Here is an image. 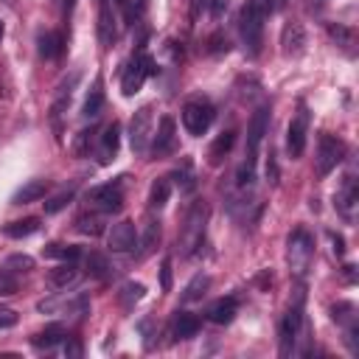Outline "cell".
<instances>
[{
  "label": "cell",
  "instance_id": "obj_1",
  "mask_svg": "<svg viewBox=\"0 0 359 359\" xmlns=\"http://www.w3.org/2000/svg\"><path fill=\"white\" fill-rule=\"evenodd\" d=\"M205 222H208V205L205 202H194L188 216H185L182 233H180V252L182 255H194L202 247V241H205Z\"/></svg>",
  "mask_w": 359,
  "mask_h": 359
},
{
  "label": "cell",
  "instance_id": "obj_2",
  "mask_svg": "<svg viewBox=\"0 0 359 359\" xmlns=\"http://www.w3.org/2000/svg\"><path fill=\"white\" fill-rule=\"evenodd\" d=\"M154 73H157V67H154V59H151V56H146V53L132 56L129 65L123 67V76H121V90H123V95L129 98V95L140 93L143 81H146L149 76H154Z\"/></svg>",
  "mask_w": 359,
  "mask_h": 359
},
{
  "label": "cell",
  "instance_id": "obj_3",
  "mask_svg": "<svg viewBox=\"0 0 359 359\" xmlns=\"http://www.w3.org/2000/svg\"><path fill=\"white\" fill-rule=\"evenodd\" d=\"M213 115H216V112H213V104H210V101H205V98H191V101H185V107H182V126H185L188 135L199 137V135H205V132L210 129Z\"/></svg>",
  "mask_w": 359,
  "mask_h": 359
},
{
  "label": "cell",
  "instance_id": "obj_4",
  "mask_svg": "<svg viewBox=\"0 0 359 359\" xmlns=\"http://www.w3.org/2000/svg\"><path fill=\"white\" fill-rule=\"evenodd\" d=\"M345 157V143L334 135H320L317 140V157H314V171L317 177H328Z\"/></svg>",
  "mask_w": 359,
  "mask_h": 359
},
{
  "label": "cell",
  "instance_id": "obj_5",
  "mask_svg": "<svg viewBox=\"0 0 359 359\" xmlns=\"http://www.w3.org/2000/svg\"><path fill=\"white\" fill-rule=\"evenodd\" d=\"M151 135H154V115H151V107H140L135 115H132V123H129V146L135 154H146L149 151V143H151Z\"/></svg>",
  "mask_w": 359,
  "mask_h": 359
},
{
  "label": "cell",
  "instance_id": "obj_6",
  "mask_svg": "<svg viewBox=\"0 0 359 359\" xmlns=\"http://www.w3.org/2000/svg\"><path fill=\"white\" fill-rule=\"evenodd\" d=\"M87 208L98 210V213H118L123 208V191L118 182H107V185H95L87 191Z\"/></svg>",
  "mask_w": 359,
  "mask_h": 359
},
{
  "label": "cell",
  "instance_id": "obj_7",
  "mask_svg": "<svg viewBox=\"0 0 359 359\" xmlns=\"http://www.w3.org/2000/svg\"><path fill=\"white\" fill-rule=\"evenodd\" d=\"M286 247H289L286 255H289L292 269H294L297 275H303V272L309 269V264H311V255H314V241H311V236H309L303 227H297V230L289 236Z\"/></svg>",
  "mask_w": 359,
  "mask_h": 359
},
{
  "label": "cell",
  "instance_id": "obj_8",
  "mask_svg": "<svg viewBox=\"0 0 359 359\" xmlns=\"http://www.w3.org/2000/svg\"><path fill=\"white\" fill-rule=\"evenodd\" d=\"M264 20L255 8L244 6L241 8V17H238V31H241V39L244 45L250 48V53H258L261 50V42H264Z\"/></svg>",
  "mask_w": 359,
  "mask_h": 359
},
{
  "label": "cell",
  "instance_id": "obj_9",
  "mask_svg": "<svg viewBox=\"0 0 359 359\" xmlns=\"http://www.w3.org/2000/svg\"><path fill=\"white\" fill-rule=\"evenodd\" d=\"M309 109L306 107H300L294 115H292V121H289V126H286V151H289V157H300L303 151H306V140H309Z\"/></svg>",
  "mask_w": 359,
  "mask_h": 359
},
{
  "label": "cell",
  "instance_id": "obj_10",
  "mask_svg": "<svg viewBox=\"0 0 359 359\" xmlns=\"http://www.w3.org/2000/svg\"><path fill=\"white\" fill-rule=\"evenodd\" d=\"M300 325H303V303L297 300L294 306H289V311L280 320L278 337H280V356H289L294 351V342L300 337Z\"/></svg>",
  "mask_w": 359,
  "mask_h": 359
},
{
  "label": "cell",
  "instance_id": "obj_11",
  "mask_svg": "<svg viewBox=\"0 0 359 359\" xmlns=\"http://www.w3.org/2000/svg\"><path fill=\"white\" fill-rule=\"evenodd\" d=\"M149 146H151L154 157H165V154L174 151V146H177V123H174L171 115H163V118H160L157 132L151 135V143H149Z\"/></svg>",
  "mask_w": 359,
  "mask_h": 359
},
{
  "label": "cell",
  "instance_id": "obj_12",
  "mask_svg": "<svg viewBox=\"0 0 359 359\" xmlns=\"http://www.w3.org/2000/svg\"><path fill=\"white\" fill-rule=\"evenodd\" d=\"M107 247L112 250V252H132L135 247H137V233H135V224L132 222H118V224H112L109 227V233H107Z\"/></svg>",
  "mask_w": 359,
  "mask_h": 359
},
{
  "label": "cell",
  "instance_id": "obj_13",
  "mask_svg": "<svg viewBox=\"0 0 359 359\" xmlns=\"http://www.w3.org/2000/svg\"><path fill=\"white\" fill-rule=\"evenodd\" d=\"M118 146H121V126L112 121L101 132V137H98V163L101 165H109L115 160V154H118Z\"/></svg>",
  "mask_w": 359,
  "mask_h": 359
},
{
  "label": "cell",
  "instance_id": "obj_14",
  "mask_svg": "<svg viewBox=\"0 0 359 359\" xmlns=\"http://www.w3.org/2000/svg\"><path fill=\"white\" fill-rule=\"evenodd\" d=\"M48 188H50V180H42V177L28 180L25 185H20V188L14 191L11 205H28V202H39V199L48 194Z\"/></svg>",
  "mask_w": 359,
  "mask_h": 359
},
{
  "label": "cell",
  "instance_id": "obj_15",
  "mask_svg": "<svg viewBox=\"0 0 359 359\" xmlns=\"http://www.w3.org/2000/svg\"><path fill=\"white\" fill-rule=\"evenodd\" d=\"M356 205H359V191H356V180L353 177H345L339 194H337V210L351 222L353 213H356Z\"/></svg>",
  "mask_w": 359,
  "mask_h": 359
},
{
  "label": "cell",
  "instance_id": "obj_16",
  "mask_svg": "<svg viewBox=\"0 0 359 359\" xmlns=\"http://www.w3.org/2000/svg\"><path fill=\"white\" fill-rule=\"evenodd\" d=\"M205 314H208L210 323L227 325V323H233V317L238 314V300H236V297H219V300H213V303L208 306Z\"/></svg>",
  "mask_w": 359,
  "mask_h": 359
},
{
  "label": "cell",
  "instance_id": "obj_17",
  "mask_svg": "<svg viewBox=\"0 0 359 359\" xmlns=\"http://www.w3.org/2000/svg\"><path fill=\"white\" fill-rule=\"evenodd\" d=\"M79 278H81V272L73 266V261H65V264L53 266V269L45 275V283H48L50 289H67V286H73Z\"/></svg>",
  "mask_w": 359,
  "mask_h": 359
},
{
  "label": "cell",
  "instance_id": "obj_18",
  "mask_svg": "<svg viewBox=\"0 0 359 359\" xmlns=\"http://www.w3.org/2000/svg\"><path fill=\"white\" fill-rule=\"evenodd\" d=\"M118 31H115V14H112V6L104 0L101 3V11H98V42L104 48H109L115 42Z\"/></svg>",
  "mask_w": 359,
  "mask_h": 359
},
{
  "label": "cell",
  "instance_id": "obj_19",
  "mask_svg": "<svg viewBox=\"0 0 359 359\" xmlns=\"http://www.w3.org/2000/svg\"><path fill=\"white\" fill-rule=\"evenodd\" d=\"M280 45H283V53H286V56H297V53L303 50V45H306V31H303V25H300V22H289V25L283 28V34H280Z\"/></svg>",
  "mask_w": 359,
  "mask_h": 359
},
{
  "label": "cell",
  "instance_id": "obj_20",
  "mask_svg": "<svg viewBox=\"0 0 359 359\" xmlns=\"http://www.w3.org/2000/svg\"><path fill=\"white\" fill-rule=\"evenodd\" d=\"M65 50V36L59 31H45L39 34V56L42 59H59Z\"/></svg>",
  "mask_w": 359,
  "mask_h": 359
},
{
  "label": "cell",
  "instance_id": "obj_21",
  "mask_svg": "<svg viewBox=\"0 0 359 359\" xmlns=\"http://www.w3.org/2000/svg\"><path fill=\"white\" fill-rule=\"evenodd\" d=\"M101 109H104V81L95 79L93 87H90V93H87V98H84V109L81 112H84L87 121H93V118L101 115Z\"/></svg>",
  "mask_w": 359,
  "mask_h": 359
},
{
  "label": "cell",
  "instance_id": "obj_22",
  "mask_svg": "<svg viewBox=\"0 0 359 359\" xmlns=\"http://www.w3.org/2000/svg\"><path fill=\"white\" fill-rule=\"evenodd\" d=\"M199 325H202V320H199L196 314L177 311V317H174V337H177V339H191V337H196Z\"/></svg>",
  "mask_w": 359,
  "mask_h": 359
},
{
  "label": "cell",
  "instance_id": "obj_23",
  "mask_svg": "<svg viewBox=\"0 0 359 359\" xmlns=\"http://www.w3.org/2000/svg\"><path fill=\"white\" fill-rule=\"evenodd\" d=\"M233 143H236V129H227V132H222L216 140H213V146H210V151H208V157H210V163L213 165H219L227 154H230V149H233Z\"/></svg>",
  "mask_w": 359,
  "mask_h": 359
},
{
  "label": "cell",
  "instance_id": "obj_24",
  "mask_svg": "<svg viewBox=\"0 0 359 359\" xmlns=\"http://www.w3.org/2000/svg\"><path fill=\"white\" fill-rule=\"evenodd\" d=\"M76 230L84 233V236H101L104 233V213L98 210H87L76 219Z\"/></svg>",
  "mask_w": 359,
  "mask_h": 359
},
{
  "label": "cell",
  "instance_id": "obj_25",
  "mask_svg": "<svg viewBox=\"0 0 359 359\" xmlns=\"http://www.w3.org/2000/svg\"><path fill=\"white\" fill-rule=\"evenodd\" d=\"M36 230H39V219L28 216V219H20V222L6 224V227H3V236H6V238H28V236H34Z\"/></svg>",
  "mask_w": 359,
  "mask_h": 359
},
{
  "label": "cell",
  "instance_id": "obj_26",
  "mask_svg": "<svg viewBox=\"0 0 359 359\" xmlns=\"http://www.w3.org/2000/svg\"><path fill=\"white\" fill-rule=\"evenodd\" d=\"M65 337H67V331H65L59 323H50V325H45L39 334H34V345H36V348H53V345H59Z\"/></svg>",
  "mask_w": 359,
  "mask_h": 359
},
{
  "label": "cell",
  "instance_id": "obj_27",
  "mask_svg": "<svg viewBox=\"0 0 359 359\" xmlns=\"http://www.w3.org/2000/svg\"><path fill=\"white\" fill-rule=\"evenodd\" d=\"M168 196H171V182H168L165 177L154 180V182H151V188H149V208H151V210L165 208Z\"/></svg>",
  "mask_w": 359,
  "mask_h": 359
},
{
  "label": "cell",
  "instance_id": "obj_28",
  "mask_svg": "<svg viewBox=\"0 0 359 359\" xmlns=\"http://www.w3.org/2000/svg\"><path fill=\"white\" fill-rule=\"evenodd\" d=\"M143 294H146V286H143V283L129 280V283H123V286H121L118 300H121V306H123V309H135V303H137V300H143Z\"/></svg>",
  "mask_w": 359,
  "mask_h": 359
},
{
  "label": "cell",
  "instance_id": "obj_29",
  "mask_svg": "<svg viewBox=\"0 0 359 359\" xmlns=\"http://www.w3.org/2000/svg\"><path fill=\"white\" fill-rule=\"evenodd\" d=\"M157 241H160V222H146V227H143V236H140V241H137V247H140V255H149L154 247H157Z\"/></svg>",
  "mask_w": 359,
  "mask_h": 359
},
{
  "label": "cell",
  "instance_id": "obj_30",
  "mask_svg": "<svg viewBox=\"0 0 359 359\" xmlns=\"http://www.w3.org/2000/svg\"><path fill=\"white\" fill-rule=\"evenodd\" d=\"M87 272H90L93 278H98V280H107L109 272H112V266H109V261H107L104 255L90 252V255H87Z\"/></svg>",
  "mask_w": 359,
  "mask_h": 359
},
{
  "label": "cell",
  "instance_id": "obj_31",
  "mask_svg": "<svg viewBox=\"0 0 359 359\" xmlns=\"http://www.w3.org/2000/svg\"><path fill=\"white\" fill-rule=\"evenodd\" d=\"M45 255L48 258H62V261H76V258H81V250L73 247V244H48Z\"/></svg>",
  "mask_w": 359,
  "mask_h": 359
},
{
  "label": "cell",
  "instance_id": "obj_32",
  "mask_svg": "<svg viewBox=\"0 0 359 359\" xmlns=\"http://www.w3.org/2000/svg\"><path fill=\"white\" fill-rule=\"evenodd\" d=\"M210 286V278L208 275H194V280L185 286V294H182V300L185 303H191V300H199L202 294H205V289Z\"/></svg>",
  "mask_w": 359,
  "mask_h": 359
},
{
  "label": "cell",
  "instance_id": "obj_33",
  "mask_svg": "<svg viewBox=\"0 0 359 359\" xmlns=\"http://www.w3.org/2000/svg\"><path fill=\"white\" fill-rule=\"evenodd\" d=\"M73 196H76V188H67V191H59L56 196H50L48 202H45V213H59V210H65L70 202H73Z\"/></svg>",
  "mask_w": 359,
  "mask_h": 359
},
{
  "label": "cell",
  "instance_id": "obj_34",
  "mask_svg": "<svg viewBox=\"0 0 359 359\" xmlns=\"http://www.w3.org/2000/svg\"><path fill=\"white\" fill-rule=\"evenodd\" d=\"M3 269H8V272H31L34 269V258L31 255H8Z\"/></svg>",
  "mask_w": 359,
  "mask_h": 359
},
{
  "label": "cell",
  "instance_id": "obj_35",
  "mask_svg": "<svg viewBox=\"0 0 359 359\" xmlns=\"http://www.w3.org/2000/svg\"><path fill=\"white\" fill-rule=\"evenodd\" d=\"M283 3H286V0H247V6H250V8H255L261 17L275 14L278 8H283Z\"/></svg>",
  "mask_w": 359,
  "mask_h": 359
},
{
  "label": "cell",
  "instance_id": "obj_36",
  "mask_svg": "<svg viewBox=\"0 0 359 359\" xmlns=\"http://www.w3.org/2000/svg\"><path fill=\"white\" fill-rule=\"evenodd\" d=\"M90 146H93V129L79 132V135H76V143H73V151H76L79 157H84V154H90Z\"/></svg>",
  "mask_w": 359,
  "mask_h": 359
},
{
  "label": "cell",
  "instance_id": "obj_37",
  "mask_svg": "<svg viewBox=\"0 0 359 359\" xmlns=\"http://www.w3.org/2000/svg\"><path fill=\"white\" fill-rule=\"evenodd\" d=\"M331 311H334V320H339V323H353V320H356L353 303H337Z\"/></svg>",
  "mask_w": 359,
  "mask_h": 359
},
{
  "label": "cell",
  "instance_id": "obj_38",
  "mask_svg": "<svg viewBox=\"0 0 359 359\" xmlns=\"http://www.w3.org/2000/svg\"><path fill=\"white\" fill-rule=\"evenodd\" d=\"M14 292H17L14 275H11L8 269H0V297H8V294H14Z\"/></svg>",
  "mask_w": 359,
  "mask_h": 359
},
{
  "label": "cell",
  "instance_id": "obj_39",
  "mask_svg": "<svg viewBox=\"0 0 359 359\" xmlns=\"http://www.w3.org/2000/svg\"><path fill=\"white\" fill-rule=\"evenodd\" d=\"M160 289L171 292V258H163L160 264Z\"/></svg>",
  "mask_w": 359,
  "mask_h": 359
},
{
  "label": "cell",
  "instance_id": "obj_40",
  "mask_svg": "<svg viewBox=\"0 0 359 359\" xmlns=\"http://www.w3.org/2000/svg\"><path fill=\"white\" fill-rule=\"evenodd\" d=\"M17 311H11V309H0V331H6V328H14L17 325Z\"/></svg>",
  "mask_w": 359,
  "mask_h": 359
},
{
  "label": "cell",
  "instance_id": "obj_41",
  "mask_svg": "<svg viewBox=\"0 0 359 359\" xmlns=\"http://www.w3.org/2000/svg\"><path fill=\"white\" fill-rule=\"evenodd\" d=\"M210 6V0H191V8H188V17L196 22L199 17H202V11Z\"/></svg>",
  "mask_w": 359,
  "mask_h": 359
},
{
  "label": "cell",
  "instance_id": "obj_42",
  "mask_svg": "<svg viewBox=\"0 0 359 359\" xmlns=\"http://www.w3.org/2000/svg\"><path fill=\"white\" fill-rule=\"evenodd\" d=\"M264 171H266V180L275 185V182H278V163H275V154H272V151H269V157H266V168H264Z\"/></svg>",
  "mask_w": 359,
  "mask_h": 359
},
{
  "label": "cell",
  "instance_id": "obj_43",
  "mask_svg": "<svg viewBox=\"0 0 359 359\" xmlns=\"http://www.w3.org/2000/svg\"><path fill=\"white\" fill-rule=\"evenodd\" d=\"M65 356H73V359H79V356H81V342H76V339H67V342H65Z\"/></svg>",
  "mask_w": 359,
  "mask_h": 359
},
{
  "label": "cell",
  "instance_id": "obj_44",
  "mask_svg": "<svg viewBox=\"0 0 359 359\" xmlns=\"http://www.w3.org/2000/svg\"><path fill=\"white\" fill-rule=\"evenodd\" d=\"M224 8H227V0H210V14H213V20H222Z\"/></svg>",
  "mask_w": 359,
  "mask_h": 359
},
{
  "label": "cell",
  "instance_id": "obj_45",
  "mask_svg": "<svg viewBox=\"0 0 359 359\" xmlns=\"http://www.w3.org/2000/svg\"><path fill=\"white\" fill-rule=\"evenodd\" d=\"M210 42H213V48H210V50H216V53H219V50H227V39H222L219 34H216Z\"/></svg>",
  "mask_w": 359,
  "mask_h": 359
},
{
  "label": "cell",
  "instance_id": "obj_46",
  "mask_svg": "<svg viewBox=\"0 0 359 359\" xmlns=\"http://www.w3.org/2000/svg\"><path fill=\"white\" fill-rule=\"evenodd\" d=\"M331 241H334V255H342V238L339 236H331Z\"/></svg>",
  "mask_w": 359,
  "mask_h": 359
},
{
  "label": "cell",
  "instance_id": "obj_47",
  "mask_svg": "<svg viewBox=\"0 0 359 359\" xmlns=\"http://www.w3.org/2000/svg\"><path fill=\"white\" fill-rule=\"evenodd\" d=\"M115 3H121V6H126V0H115Z\"/></svg>",
  "mask_w": 359,
  "mask_h": 359
},
{
  "label": "cell",
  "instance_id": "obj_48",
  "mask_svg": "<svg viewBox=\"0 0 359 359\" xmlns=\"http://www.w3.org/2000/svg\"><path fill=\"white\" fill-rule=\"evenodd\" d=\"M0 39H3V22H0Z\"/></svg>",
  "mask_w": 359,
  "mask_h": 359
}]
</instances>
